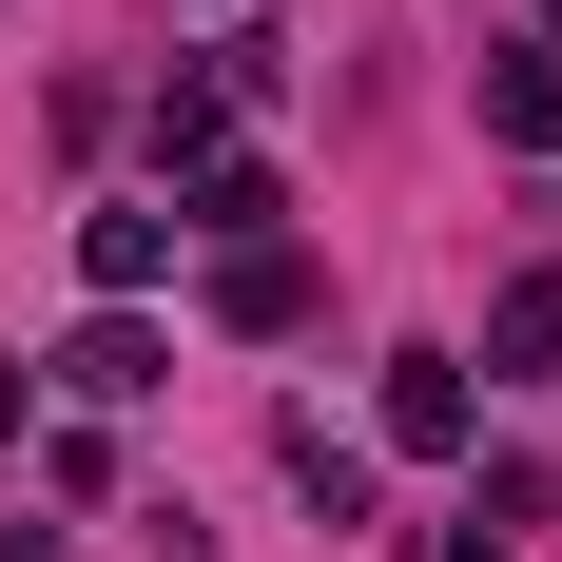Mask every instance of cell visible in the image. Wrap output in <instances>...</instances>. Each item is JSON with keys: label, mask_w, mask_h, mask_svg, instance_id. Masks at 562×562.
Segmentation results:
<instances>
[{"label": "cell", "mask_w": 562, "mask_h": 562, "mask_svg": "<svg viewBox=\"0 0 562 562\" xmlns=\"http://www.w3.org/2000/svg\"><path fill=\"white\" fill-rule=\"evenodd\" d=\"M465 427H485V407H465V349H389V447L407 465H465Z\"/></svg>", "instance_id": "obj_1"}, {"label": "cell", "mask_w": 562, "mask_h": 562, "mask_svg": "<svg viewBox=\"0 0 562 562\" xmlns=\"http://www.w3.org/2000/svg\"><path fill=\"white\" fill-rule=\"evenodd\" d=\"M485 136L562 156V40H505V58H485Z\"/></svg>", "instance_id": "obj_4"}, {"label": "cell", "mask_w": 562, "mask_h": 562, "mask_svg": "<svg viewBox=\"0 0 562 562\" xmlns=\"http://www.w3.org/2000/svg\"><path fill=\"white\" fill-rule=\"evenodd\" d=\"M214 311H233V330H311V252H291V233H252V252L214 272Z\"/></svg>", "instance_id": "obj_5"}, {"label": "cell", "mask_w": 562, "mask_h": 562, "mask_svg": "<svg viewBox=\"0 0 562 562\" xmlns=\"http://www.w3.org/2000/svg\"><path fill=\"white\" fill-rule=\"evenodd\" d=\"M156 272H175V214H136V194H116V214H78V291H98V311H136Z\"/></svg>", "instance_id": "obj_3"}, {"label": "cell", "mask_w": 562, "mask_h": 562, "mask_svg": "<svg viewBox=\"0 0 562 562\" xmlns=\"http://www.w3.org/2000/svg\"><path fill=\"white\" fill-rule=\"evenodd\" d=\"M272 214H291V194H272V156H233V136H214L194 175H175V233H214V252H252Z\"/></svg>", "instance_id": "obj_2"}, {"label": "cell", "mask_w": 562, "mask_h": 562, "mask_svg": "<svg viewBox=\"0 0 562 562\" xmlns=\"http://www.w3.org/2000/svg\"><path fill=\"white\" fill-rule=\"evenodd\" d=\"M272 465H291V485H311L330 524H369V447H349L330 407H291V427H272Z\"/></svg>", "instance_id": "obj_7"}, {"label": "cell", "mask_w": 562, "mask_h": 562, "mask_svg": "<svg viewBox=\"0 0 562 562\" xmlns=\"http://www.w3.org/2000/svg\"><path fill=\"white\" fill-rule=\"evenodd\" d=\"M485 349H505V369H562V272H524L505 311H485Z\"/></svg>", "instance_id": "obj_8"}, {"label": "cell", "mask_w": 562, "mask_h": 562, "mask_svg": "<svg viewBox=\"0 0 562 562\" xmlns=\"http://www.w3.org/2000/svg\"><path fill=\"white\" fill-rule=\"evenodd\" d=\"M20 427H40V369H0V447H20Z\"/></svg>", "instance_id": "obj_9"}, {"label": "cell", "mask_w": 562, "mask_h": 562, "mask_svg": "<svg viewBox=\"0 0 562 562\" xmlns=\"http://www.w3.org/2000/svg\"><path fill=\"white\" fill-rule=\"evenodd\" d=\"M543 40H562V0H543Z\"/></svg>", "instance_id": "obj_10"}, {"label": "cell", "mask_w": 562, "mask_h": 562, "mask_svg": "<svg viewBox=\"0 0 562 562\" xmlns=\"http://www.w3.org/2000/svg\"><path fill=\"white\" fill-rule=\"evenodd\" d=\"M156 369H175V349L136 330V311H98V330L58 349V389H78V407H136V389H156Z\"/></svg>", "instance_id": "obj_6"}]
</instances>
